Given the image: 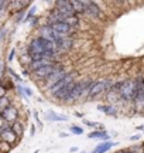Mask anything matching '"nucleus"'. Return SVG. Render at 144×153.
Here are the masks:
<instances>
[{
	"label": "nucleus",
	"instance_id": "nucleus-1",
	"mask_svg": "<svg viewBox=\"0 0 144 153\" xmlns=\"http://www.w3.org/2000/svg\"><path fill=\"white\" fill-rule=\"evenodd\" d=\"M139 92V82L133 81V79H126V81L120 82L119 87V97L126 101V102H133L136 95Z\"/></svg>",
	"mask_w": 144,
	"mask_h": 153
},
{
	"label": "nucleus",
	"instance_id": "nucleus-2",
	"mask_svg": "<svg viewBox=\"0 0 144 153\" xmlns=\"http://www.w3.org/2000/svg\"><path fill=\"white\" fill-rule=\"evenodd\" d=\"M112 87H113V82H112L110 79H100V81L95 82L93 85H92V88H90L89 94H88V98L89 99L96 98L98 95H100L102 92L107 91V89Z\"/></svg>",
	"mask_w": 144,
	"mask_h": 153
},
{
	"label": "nucleus",
	"instance_id": "nucleus-3",
	"mask_svg": "<svg viewBox=\"0 0 144 153\" xmlns=\"http://www.w3.org/2000/svg\"><path fill=\"white\" fill-rule=\"evenodd\" d=\"M67 75V71H65V68L62 67V64H57V67H55V70L51 72L50 74V76L45 79L47 81V84H48V87H52V85H55L58 81H61L64 76Z\"/></svg>",
	"mask_w": 144,
	"mask_h": 153
},
{
	"label": "nucleus",
	"instance_id": "nucleus-4",
	"mask_svg": "<svg viewBox=\"0 0 144 153\" xmlns=\"http://www.w3.org/2000/svg\"><path fill=\"white\" fill-rule=\"evenodd\" d=\"M72 82H73V75H72V74H67V75L64 76L61 81H58L55 85H52V87L50 88L51 95H55L57 92H60V91H61V89H64L65 87L71 85Z\"/></svg>",
	"mask_w": 144,
	"mask_h": 153
},
{
	"label": "nucleus",
	"instance_id": "nucleus-5",
	"mask_svg": "<svg viewBox=\"0 0 144 153\" xmlns=\"http://www.w3.org/2000/svg\"><path fill=\"white\" fill-rule=\"evenodd\" d=\"M51 28L55 31L57 34H60L61 37H67V34H69L73 30V27L68 26L65 23H54V24H50Z\"/></svg>",
	"mask_w": 144,
	"mask_h": 153
},
{
	"label": "nucleus",
	"instance_id": "nucleus-6",
	"mask_svg": "<svg viewBox=\"0 0 144 153\" xmlns=\"http://www.w3.org/2000/svg\"><path fill=\"white\" fill-rule=\"evenodd\" d=\"M1 116H3V119H4L6 122L14 123V122H17V118H18V111H17L14 106H9V108L1 114Z\"/></svg>",
	"mask_w": 144,
	"mask_h": 153
},
{
	"label": "nucleus",
	"instance_id": "nucleus-7",
	"mask_svg": "<svg viewBox=\"0 0 144 153\" xmlns=\"http://www.w3.org/2000/svg\"><path fill=\"white\" fill-rule=\"evenodd\" d=\"M85 6H86V10H85L86 14H89V16H92V17H96V19L102 17V11H100L99 6L96 4L95 1H85Z\"/></svg>",
	"mask_w": 144,
	"mask_h": 153
},
{
	"label": "nucleus",
	"instance_id": "nucleus-8",
	"mask_svg": "<svg viewBox=\"0 0 144 153\" xmlns=\"http://www.w3.org/2000/svg\"><path fill=\"white\" fill-rule=\"evenodd\" d=\"M52 64H55V61L52 60H34L30 62V70L33 72L38 71V70H41V68H44V67H48V65H52Z\"/></svg>",
	"mask_w": 144,
	"mask_h": 153
},
{
	"label": "nucleus",
	"instance_id": "nucleus-9",
	"mask_svg": "<svg viewBox=\"0 0 144 153\" xmlns=\"http://www.w3.org/2000/svg\"><path fill=\"white\" fill-rule=\"evenodd\" d=\"M0 137H1V140H4V142H7V143H10V145H13V143L17 140V135L14 133V131L11 129L10 126H7L4 131L0 133Z\"/></svg>",
	"mask_w": 144,
	"mask_h": 153
},
{
	"label": "nucleus",
	"instance_id": "nucleus-10",
	"mask_svg": "<svg viewBox=\"0 0 144 153\" xmlns=\"http://www.w3.org/2000/svg\"><path fill=\"white\" fill-rule=\"evenodd\" d=\"M73 87H75V82H72L71 85H68V87H65L64 89H61L60 92H57L54 97H55V98H58L60 101H68V99H69V97H71Z\"/></svg>",
	"mask_w": 144,
	"mask_h": 153
},
{
	"label": "nucleus",
	"instance_id": "nucleus-11",
	"mask_svg": "<svg viewBox=\"0 0 144 153\" xmlns=\"http://www.w3.org/2000/svg\"><path fill=\"white\" fill-rule=\"evenodd\" d=\"M133 106L134 111H137V112L144 111V91L140 89V87H139V92H137V95H136V98L133 101Z\"/></svg>",
	"mask_w": 144,
	"mask_h": 153
},
{
	"label": "nucleus",
	"instance_id": "nucleus-12",
	"mask_svg": "<svg viewBox=\"0 0 144 153\" xmlns=\"http://www.w3.org/2000/svg\"><path fill=\"white\" fill-rule=\"evenodd\" d=\"M55 67H57V62L55 64H52V65H48V67H44V68H41V70H38V71H35L34 72V75L37 76V78H48L50 76V74L54 70H55Z\"/></svg>",
	"mask_w": 144,
	"mask_h": 153
},
{
	"label": "nucleus",
	"instance_id": "nucleus-13",
	"mask_svg": "<svg viewBox=\"0 0 144 153\" xmlns=\"http://www.w3.org/2000/svg\"><path fill=\"white\" fill-rule=\"evenodd\" d=\"M57 50H61V51H67L72 47V40L69 37H61L58 41L55 43Z\"/></svg>",
	"mask_w": 144,
	"mask_h": 153
},
{
	"label": "nucleus",
	"instance_id": "nucleus-14",
	"mask_svg": "<svg viewBox=\"0 0 144 153\" xmlns=\"http://www.w3.org/2000/svg\"><path fill=\"white\" fill-rule=\"evenodd\" d=\"M89 139H102V140H105V142H107V139H109V133L106 131H93L90 132L88 135Z\"/></svg>",
	"mask_w": 144,
	"mask_h": 153
},
{
	"label": "nucleus",
	"instance_id": "nucleus-15",
	"mask_svg": "<svg viewBox=\"0 0 144 153\" xmlns=\"http://www.w3.org/2000/svg\"><path fill=\"white\" fill-rule=\"evenodd\" d=\"M112 146H116V143H113V142H102L100 145H98L96 146V149H95L93 152L95 153H106L107 150H110Z\"/></svg>",
	"mask_w": 144,
	"mask_h": 153
},
{
	"label": "nucleus",
	"instance_id": "nucleus-16",
	"mask_svg": "<svg viewBox=\"0 0 144 153\" xmlns=\"http://www.w3.org/2000/svg\"><path fill=\"white\" fill-rule=\"evenodd\" d=\"M71 6H72V10H73L75 14H78V13H83V11L86 10L85 1H78V0H73V1H71Z\"/></svg>",
	"mask_w": 144,
	"mask_h": 153
},
{
	"label": "nucleus",
	"instance_id": "nucleus-17",
	"mask_svg": "<svg viewBox=\"0 0 144 153\" xmlns=\"http://www.w3.org/2000/svg\"><path fill=\"white\" fill-rule=\"evenodd\" d=\"M62 23H65V24L71 26V27H75V26H78V23H79V19H78L76 14H71V16L64 17Z\"/></svg>",
	"mask_w": 144,
	"mask_h": 153
},
{
	"label": "nucleus",
	"instance_id": "nucleus-18",
	"mask_svg": "<svg viewBox=\"0 0 144 153\" xmlns=\"http://www.w3.org/2000/svg\"><path fill=\"white\" fill-rule=\"evenodd\" d=\"M98 109L102 111V112H105L106 115H112V116H115V115L117 114V109L115 106H110V105H99Z\"/></svg>",
	"mask_w": 144,
	"mask_h": 153
},
{
	"label": "nucleus",
	"instance_id": "nucleus-19",
	"mask_svg": "<svg viewBox=\"0 0 144 153\" xmlns=\"http://www.w3.org/2000/svg\"><path fill=\"white\" fill-rule=\"evenodd\" d=\"M9 106H11L10 105V99L7 98V97H3V98H0V115L3 114Z\"/></svg>",
	"mask_w": 144,
	"mask_h": 153
},
{
	"label": "nucleus",
	"instance_id": "nucleus-20",
	"mask_svg": "<svg viewBox=\"0 0 144 153\" xmlns=\"http://www.w3.org/2000/svg\"><path fill=\"white\" fill-rule=\"evenodd\" d=\"M11 129L14 131V133H16L17 136H23V125H21V122H14V123H11L10 126Z\"/></svg>",
	"mask_w": 144,
	"mask_h": 153
},
{
	"label": "nucleus",
	"instance_id": "nucleus-21",
	"mask_svg": "<svg viewBox=\"0 0 144 153\" xmlns=\"http://www.w3.org/2000/svg\"><path fill=\"white\" fill-rule=\"evenodd\" d=\"M47 119L50 120H68V116L65 115H57L54 112H48L47 114Z\"/></svg>",
	"mask_w": 144,
	"mask_h": 153
},
{
	"label": "nucleus",
	"instance_id": "nucleus-22",
	"mask_svg": "<svg viewBox=\"0 0 144 153\" xmlns=\"http://www.w3.org/2000/svg\"><path fill=\"white\" fill-rule=\"evenodd\" d=\"M11 149V145L10 143L4 142V140H1L0 142V153H9Z\"/></svg>",
	"mask_w": 144,
	"mask_h": 153
},
{
	"label": "nucleus",
	"instance_id": "nucleus-23",
	"mask_svg": "<svg viewBox=\"0 0 144 153\" xmlns=\"http://www.w3.org/2000/svg\"><path fill=\"white\" fill-rule=\"evenodd\" d=\"M17 89H18L20 92L24 94L26 97H31V95H33L31 89H30V88H27V87H21V85H18V87H17Z\"/></svg>",
	"mask_w": 144,
	"mask_h": 153
},
{
	"label": "nucleus",
	"instance_id": "nucleus-24",
	"mask_svg": "<svg viewBox=\"0 0 144 153\" xmlns=\"http://www.w3.org/2000/svg\"><path fill=\"white\" fill-rule=\"evenodd\" d=\"M71 132L73 135H82L83 133V129L79 128V126H71Z\"/></svg>",
	"mask_w": 144,
	"mask_h": 153
},
{
	"label": "nucleus",
	"instance_id": "nucleus-25",
	"mask_svg": "<svg viewBox=\"0 0 144 153\" xmlns=\"http://www.w3.org/2000/svg\"><path fill=\"white\" fill-rule=\"evenodd\" d=\"M6 128H7V126H6V120L3 119V116L0 115V133H1V132L4 131Z\"/></svg>",
	"mask_w": 144,
	"mask_h": 153
},
{
	"label": "nucleus",
	"instance_id": "nucleus-26",
	"mask_svg": "<svg viewBox=\"0 0 144 153\" xmlns=\"http://www.w3.org/2000/svg\"><path fill=\"white\" fill-rule=\"evenodd\" d=\"M34 13H35V6H33V7L30 9V11H28V14H27V16H26V22H27V20H30V19H31V16H33Z\"/></svg>",
	"mask_w": 144,
	"mask_h": 153
},
{
	"label": "nucleus",
	"instance_id": "nucleus-27",
	"mask_svg": "<svg viewBox=\"0 0 144 153\" xmlns=\"http://www.w3.org/2000/svg\"><path fill=\"white\" fill-rule=\"evenodd\" d=\"M4 6H6V1H1V0H0V16H1V13L4 10Z\"/></svg>",
	"mask_w": 144,
	"mask_h": 153
},
{
	"label": "nucleus",
	"instance_id": "nucleus-28",
	"mask_svg": "<svg viewBox=\"0 0 144 153\" xmlns=\"http://www.w3.org/2000/svg\"><path fill=\"white\" fill-rule=\"evenodd\" d=\"M14 53H16V50L13 48L10 51V55H9V61H13V58H14Z\"/></svg>",
	"mask_w": 144,
	"mask_h": 153
},
{
	"label": "nucleus",
	"instance_id": "nucleus-29",
	"mask_svg": "<svg viewBox=\"0 0 144 153\" xmlns=\"http://www.w3.org/2000/svg\"><path fill=\"white\" fill-rule=\"evenodd\" d=\"M30 132H31V136H34V133H35V128H34V125L31 126V131Z\"/></svg>",
	"mask_w": 144,
	"mask_h": 153
},
{
	"label": "nucleus",
	"instance_id": "nucleus-30",
	"mask_svg": "<svg viewBox=\"0 0 144 153\" xmlns=\"http://www.w3.org/2000/svg\"><path fill=\"white\" fill-rule=\"evenodd\" d=\"M139 135H136V136H132V137H130V139H132V140H137V139H139Z\"/></svg>",
	"mask_w": 144,
	"mask_h": 153
},
{
	"label": "nucleus",
	"instance_id": "nucleus-31",
	"mask_svg": "<svg viewBox=\"0 0 144 153\" xmlns=\"http://www.w3.org/2000/svg\"><path fill=\"white\" fill-rule=\"evenodd\" d=\"M75 116H76V118H82L83 114H78V112H76V114H75Z\"/></svg>",
	"mask_w": 144,
	"mask_h": 153
},
{
	"label": "nucleus",
	"instance_id": "nucleus-32",
	"mask_svg": "<svg viewBox=\"0 0 144 153\" xmlns=\"http://www.w3.org/2000/svg\"><path fill=\"white\" fill-rule=\"evenodd\" d=\"M119 153H133V152H130V150H122V152H119Z\"/></svg>",
	"mask_w": 144,
	"mask_h": 153
},
{
	"label": "nucleus",
	"instance_id": "nucleus-33",
	"mask_svg": "<svg viewBox=\"0 0 144 153\" xmlns=\"http://www.w3.org/2000/svg\"><path fill=\"white\" fill-rule=\"evenodd\" d=\"M76 150H78V148H71V152H72V153L76 152Z\"/></svg>",
	"mask_w": 144,
	"mask_h": 153
},
{
	"label": "nucleus",
	"instance_id": "nucleus-34",
	"mask_svg": "<svg viewBox=\"0 0 144 153\" xmlns=\"http://www.w3.org/2000/svg\"><path fill=\"white\" fill-rule=\"evenodd\" d=\"M3 37V31H0V38Z\"/></svg>",
	"mask_w": 144,
	"mask_h": 153
},
{
	"label": "nucleus",
	"instance_id": "nucleus-35",
	"mask_svg": "<svg viewBox=\"0 0 144 153\" xmlns=\"http://www.w3.org/2000/svg\"><path fill=\"white\" fill-rule=\"evenodd\" d=\"M34 153H38V150H35V152H34Z\"/></svg>",
	"mask_w": 144,
	"mask_h": 153
},
{
	"label": "nucleus",
	"instance_id": "nucleus-36",
	"mask_svg": "<svg viewBox=\"0 0 144 153\" xmlns=\"http://www.w3.org/2000/svg\"><path fill=\"white\" fill-rule=\"evenodd\" d=\"M143 132H144V131H143Z\"/></svg>",
	"mask_w": 144,
	"mask_h": 153
}]
</instances>
